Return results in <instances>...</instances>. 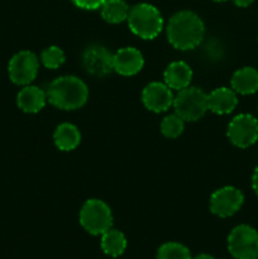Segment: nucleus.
Wrapping results in <instances>:
<instances>
[{
	"label": "nucleus",
	"mask_w": 258,
	"mask_h": 259,
	"mask_svg": "<svg viewBox=\"0 0 258 259\" xmlns=\"http://www.w3.org/2000/svg\"><path fill=\"white\" fill-rule=\"evenodd\" d=\"M204 33V22L190 10H182L172 15L167 25L168 42L180 51L196 48L202 42Z\"/></svg>",
	"instance_id": "nucleus-1"
},
{
	"label": "nucleus",
	"mask_w": 258,
	"mask_h": 259,
	"mask_svg": "<svg viewBox=\"0 0 258 259\" xmlns=\"http://www.w3.org/2000/svg\"><path fill=\"white\" fill-rule=\"evenodd\" d=\"M47 100L62 110H76L83 106L89 98V89L76 76H61L48 86Z\"/></svg>",
	"instance_id": "nucleus-2"
},
{
	"label": "nucleus",
	"mask_w": 258,
	"mask_h": 259,
	"mask_svg": "<svg viewBox=\"0 0 258 259\" xmlns=\"http://www.w3.org/2000/svg\"><path fill=\"white\" fill-rule=\"evenodd\" d=\"M126 20L132 32L143 39H153L163 28V18L159 10L147 3L131 8Z\"/></svg>",
	"instance_id": "nucleus-3"
},
{
	"label": "nucleus",
	"mask_w": 258,
	"mask_h": 259,
	"mask_svg": "<svg viewBox=\"0 0 258 259\" xmlns=\"http://www.w3.org/2000/svg\"><path fill=\"white\" fill-rule=\"evenodd\" d=\"M80 224L89 234L103 235L113 227V214L108 204L99 199H90L80 210Z\"/></svg>",
	"instance_id": "nucleus-4"
},
{
	"label": "nucleus",
	"mask_w": 258,
	"mask_h": 259,
	"mask_svg": "<svg viewBox=\"0 0 258 259\" xmlns=\"http://www.w3.org/2000/svg\"><path fill=\"white\" fill-rule=\"evenodd\" d=\"M175 114L184 121H196L209 110L207 95L199 88H187L179 91L174 99Z\"/></svg>",
	"instance_id": "nucleus-5"
},
{
	"label": "nucleus",
	"mask_w": 258,
	"mask_h": 259,
	"mask_svg": "<svg viewBox=\"0 0 258 259\" xmlns=\"http://www.w3.org/2000/svg\"><path fill=\"white\" fill-rule=\"evenodd\" d=\"M228 250L235 259H258V232L250 225H238L228 237Z\"/></svg>",
	"instance_id": "nucleus-6"
},
{
	"label": "nucleus",
	"mask_w": 258,
	"mask_h": 259,
	"mask_svg": "<svg viewBox=\"0 0 258 259\" xmlns=\"http://www.w3.org/2000/svg\"><path fill=\"white\" fill-rule=\"evenodd\" d=\"M228 138L238 148H248L258 141V120L250 114H239L228 125Z\"/></svg>",
	"instance_id": "nucleus-7"
},
{
	"label": "nucleus",
	"mask_w": 258,
	"mask_h": 259,
	"mask_svg": "<svg viewBox=\"0 0 258 259\" xmlns=\"http://www.w3.org/2000/svg\"><path fill=\"white\" fill-rule=\"evenodd\" d=\"M39 62L37 56L30 51H20L15 53L9 62L8 72L15 85L27 86L37 77Z\"/></svg>",
	"instance_id": "nucleus-8"
},
{
	"label": "nucleus",
	"mask_w": 258,
	"mask_h": 259,
	"mask_svg": "<svg viewBox=\"0 0 258 259\" xmlns=\"http://www.w3.org/2000/svg\"><path fill=\"white\" fill-rule=\"evenodd\" d=\"M244 202L240 190L233 186H225L217 190L210 197V211L219 218L233 217Z\"/></svg>",
	"instance_id": "nucleus-9"
},
{
	"label": "nucleus",
	"mask_w": 258,
	"mask_h": 259,
	"mask_svg": "<svg viewBox=\"0 0 258 259\" xmlns=\"http://www.w3.org/2000/svg\"><path fill=\"white\" fill-rule=\"evenodd\" d=\"M114 55H111L103 46H90L82 56L85 70L90 75L104 77L114 70Z\"/></svg>",
	"instance_id": "nucleus-10"
},
{
	"label": "nucleus",
	"mask_w": 258,
	"mask_h": 259,
	"mask_svg": "<svg viewBox=\"0 0 258 259\" xmlns=\"http://www.w3.org/2000/svg\"><path fill=\"white\" fill-rule=\"evenodd\" d=\"M174 95L166 83L151 82L143 89L142 101L148 110L153 113H163L174 105Z\"/></svg>",
	"instance_id": "nucleus-11"
},
{
	"label": "nucleus",
	"mask_w": 258,
	"mask_h": 259,
	"mask_svg": "<svg viewBox=\"0 0 258 259\" xmlns=\"http://www.w3.org/2000/svg\"><path fill=\"white\" fill-rule=\"evenodd\" d=\"M114 71L123 76H133L143 68V55L134 47H124L114 55Z\"/></svg>",
	"instance_id": "nucleus-12"
},
{
	"label": "nucleus",
	"mask_w": 258,
	"mask_h": 259,
	"mask_svg": "<svg viewBox=\"0 0 258 259\" xmlns=\"http://www.w3.org/2000/svg\"><path fill=\"white\" fill-rule=\"evenodd\" d=\"M207 105L209 110L215 114L225 115L232 113L238 105L237 93L233 89L228 88L215 89L207 95Z\"/></svg>",
	"instance_id": "nucleus-13"
},
{
	"label": "nucleus",
	"mask_w": 258,
	"mask_h": 259,
	"mask_svg": "<svg viewBox=\"0 0 258 259\" xmlns=\"http://www.w3.org/2000/svg\"><path fill=\"white\" fill-rule=\"evenodd\" d=\"M164 83L171 90H182L187 88L192 80V70L186 62L176 61L167 66L163 73Z\"/></svg>",
	"instance_id": "nucleus-14"
},
{
	"label": "nucleus",
	"mask_w": 258,
	"mask_h": 259,
	"mask_svg": "<svg viewBox=\"0 0 258 259\" xmlns=\"http://www.w3.org/2000/svg\"><path fill=\"white\" fill-rule=\"evenodd\" d=\"M47 101V94L37 86L27 85L18 93L17 104L25 113H38L42 110Z\"/></svg>",
	"instance_id": "nucleus-15"
},
{
	"label": "nucleus",
	"mask_w": 258,
	"mask_h": 259,
	"mask_svg": "<svg viewBox=\"0 0 258 259\" xmlns=\"http://www.w3.org/2000/svg\"><path fill=\"white\" fill-rule=\"evenodd\" d=\"M232 89L240 95H250L258 91V71L253 67H243L235 71L230 80Z\"/></svg>",
	"instance_id": "nucleus-16"
},
{
	"label": "nucleus",
	"mask_w": 258,
	"mask_h": 259,
	"mask_svg": "<svg viewBox=\"0 0 258 259\" xmlns=\"http://www.w3.org/2000/svg\"><path fill=\"white\" fill-rule=\"evenodd\" d=\"M53 141L60 151L70 152L77 148L81 142V133L76 125L71 123H63L56 128Z\"/></svg>",
	"instance_id": "nucleus-17"
},
{
	"label": "nucleus",
	"mask_w": 258,
	"mask_h": 259,
	"mask_svg": "<svg viewBox=\"0 0 258 259\" xmlns=\"http://www.w3.org/2000/svg\"><path fill=\"white\" fill-rule=\"evenodd\" d=\"M101 249L109 257H120L126 249V238L121 232L109 229L101 235Z\"/></svg>",
	"instance_id": "nucleus-18"
},
{
	"label": "nucleus",
	"mask_w": 258,
	"mask_h": 259,
	"mask_svg": "<svg viewBox=\"0 0 258 259\" xmlns=\"http://www.w3.org/2000/svg\"><path fill=\"white\" fill-rule=\"evenodd\" d=\"M129 14V7L124 0H106L101 5V17L111 24L126 20Z\"/></svg>",
	"instance_id": "nucleus-19"
},
{
	"label": "nucleus",
	"mask_w": 258,
	"mask_h": 259,
	"mask_svg": "<svg viewBox=\"0 0 258 259\" xmlns=\"http://www.w3.org/2000/svg\"><path fill=\"white\" fill-rule=\"evenodd\" d=\"M157 259H192L189 248L181 243L168 242L159 247Z\"/></svg>",
	"instance_id": "nucleus-20"
},
{
	"label": "nucleus",
	"mask_w": 258,
	"mask_h": 259,
	"mask_svg": "<svg viewBox=\"0 0 258 259\" xmlns=\"http://www.w3.org/2000/svg\"><path fill=\"white\" fill-rule=\"evenodd\" d=\"M184 128L185 121L182 120L177 114H172V115L166 116V118L161 121V133L163 134L166 138H177V137H180L182 134Z\"/></svg>",
	"instance_id": "nucleus-21"
},
{
	"label": "nucleus",
	"mask_w": 258,
	"mask_h": 259,
	"mask_svg": "<svg viewBox=\"0 0 258 259\" xmlns=\"http://www.w3.org/2000/svg\"><path fill=\"white\" fill-rule=\"evenodd\" d=\"M40 60H42L43 65L51 70H56L60 67L63 62H65V53L57 46H51L43 50L42 55H40Z\"/></svg>",
	"instance_id": "nucleus-22"
},
{
	"label": "nucleus",
	"mask_w": 258,
	"mask_h": 259,
	"mask_svg": "<svg viewBox=\"0 0 258 259\" xmlns=\"http://www.w3.org/2000/svg\"><path fill=\"white\" fill-rule=\"evenodd\" d=\"M75 5H77L81 9L86 10H95L101 8V5L106 2V0H71Z\"/></svg>",
	"instance_id": "nucleus-23"
},
{
	"label": "nucleus",
	"mask_w": 258,
	"mask_h": 259,
	"mask_svg": "<svg viewBox=\"0 0 258 259\" xmlns=\"http://www.w3.org/2000/svg\"><path fill=\"white\" fill-rule=\"evenodd\" d=\"M252 187H253V191L255 192L258 197V166L254 168V172H253V176H252Z\"/></svg>",
	"instance_id": "nucleus-24"
},
{
	"label": "nucleus",
	"mask_w": 258,
	"mask_h": 259,
	"mask_svg": "<svg viewBox=\"0 0 258 259\" xmlns=\"http://www.w3.org/2000/svg\"><path fill=\"white\" fill-rule=\"evenodd\" d=\"M253 2H254V0H233V3H234V4L239 8L249 7Z\"/></svg>",
	"instance_id": "nucleus-25"
},
{
	"label": "nucleus",
	"mask_w": 258,
	"mask_h": 259,
	"mask_svg": "<svg viewBox=\"0 0 258 259\" xmlns=\"http://www.w3.org/2000/svg\"><path fill=\"white\" fill-rule=\"evenodd\" d=\"M192 259H215V258L212 257V255H210V254H199V255H196V257H194Z\"/></svg>",
	"instance_id": "nucleus-26"
},
{
	"label": "nucleus",
	"mask_w": 258,
	"mask_h": 259,
	"mask_svg": "<svg viewBox=\"0 0 258 259\" xmlns=\"http://www.w3.org/2000/svg\"><path fill=\"white\" fill-rule=\"evenodd\" d=\"M214 2H218V3H223V2H227V0H214Z\"/></svg>",
	"instance_id": "nucleus-27"
}]
</instances>
